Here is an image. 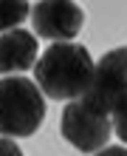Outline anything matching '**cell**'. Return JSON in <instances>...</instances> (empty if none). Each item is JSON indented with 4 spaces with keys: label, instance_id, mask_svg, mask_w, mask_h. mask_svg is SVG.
<instances>
[{
    "label": "cell",
    "instance_id": "6",
    "mask_svg": "<svg viewBox=\"0 0 127 156\" xmlns=\"http://www.w3.org/2000/svg\"><path fill=\"white\" fill-rule=\"evenodd\" d=\"M37 37L31 31L14 29L0 34V74L17 77L20 71L37 66Z\"/></svg>",
    "mask_w": 127,
    "mask_h": 156
},
{
    "label": "cell",
    "instance_id": "10",
    "mask_svg": "<svg viewBox=\"0 0 127 156\" xmlns=\"http://www.w3.org/2000/svg\"><path fill=\"white\" fill-rule=\"evenodd\" d=\"M93 156H127V148L124 145H105V148L96 151Z\"/></svg>",
    "mask_w": 127,
    "mask_h": 156
},
{
    "label": "cell",
    "instance_id": "9",
    "mask_svg": "<svg viewBox=\"0 0 127 156\" xmlns=\"http://www.w3.org/2000/svg\"><path fill=\"white\" fill-rule=\"evenodd\" d=\"M0 156H23V151L12 139H0Z\"/></svg>",
    "mask_w": 127,
    "mask_h": 156
},
{
    "label": "cell",
    "instance_id": "1",
    "mask_svg": "<svg viewBox=\"0 0 127 156\" xmlns=\"http://www.w3.org/2000/svg\"><path fill=\"white\" fill-rule=\"evenodd\" d=\"M90 77H93V60L90 51L79 43H54L45 48V54L34 66V80H37L40 94L51 99H71L82 97Z\"/></svg>",
    "mask_w": 127,
    "mask_h": 156
},
{
    "label": "cell",
    "instance_id": "2",
    "mask_svg": "<svg viewBox=\"0 0 127 156\" xmlns=\"http://www.w3.org/2000/svg\"><path fill=\"white\" fill-rule=\"evenodd\" d=\"M45 119V97L37 82L25 77H3L0 80V133L23 139L40 131Z\"/></svg>",
    "mask_w": 127,
    "mask_h": 156
},
{
    "label": "cell",
    "instance_id": "7",
    "mask_svg": "<svg viewBox=\"0 0 127 156\" xmlns=\"http://www.w3.org/2000/svg\"><path fill=\"white\" fill-rule=\"evenodd\" d=\"M28 17V3L23 0H0V31H14V26H20Z\"/></svg>",
    "mask_w": 127,
    "mask_h": 156
},
{
    "label": "cell",
    "instance_id": "3",
    "mask_svg": "<svg viewBox=\"0 0 127 156\" xmlns=\"http://www.w3.org/2000/svg\"><path fill=\"white\" fill-rule=\"evenodd\" d=\"M59 131L65 136V142H71L76 151L96 153V151H102L107 145L113 125H110V116L107 114L96 111L85 99H74V102H68V108L62 111Z\"/></svg>",
    "mask_w": 127,
    "mask_h": 156
},
{
    "label": "cell",
    "instance_id": "8",
    "mask_svg": "<svg viewBox=\"0 0 127 156\" xmlns=\"http://www.w3.org/2000/svg\"><path fill=\"white\" fill-rule=\"evenodd\" d=\"M110 116H113V128H116V133H119V139L127 142V94L110 108Z\"/></svg>",
    "mask_w": 127,
    "mask_h": 156
},
{
    "label": "cell",
    "instance_id": "5",
    "mask_svg": "<svg viewBox=\"0 0 127 156\" xmlns=\"http://www.w3.org/2000/svg\"><path fill=\"white\" fill-rule=\"evenodd\" d=\"M31 23L40 37L54 43H71L85 23V12L71 0H42L31 9Z\"/></svg>",
    "mask_w": 127,
    "mask_h": 156
},
{
    "label": "cell",
    "instance_id": "4",
    "mask_svg": "<svg viewBox=\"0 0 127 156\" xmlns=\"http://www.w3.org/2000/svg\"><path fill=\"white\" fill-rule=\"evenodd\" d=\"M127 94V45L107 51L99 62H93L90 85L82 94L88 105L110 116V108Z\"/></svg>",
    "mask_w": 127,
    "mask_h": 156
}]
</instances>
